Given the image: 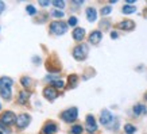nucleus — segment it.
I'll return each instance as SVG.
<instances>
[{"instance_id":"obj_1","label":"nucleus","mask_w":147,"mask_h":134,"mask_svg":"<svg viewBox=\"0 0 147 134\" xmlns=\"http://www.w3.org/2000/svg\"><path fill=\"white\" fill-rule=\"evenodd\" d=\"M12 84H13V80L9 79V77H7V76L0 79V95H1L5 100H9V99H11Z\"/></svg>"},{"instance_id":"obj_2","label":"nucleus","mask_w":147,"mask_h":134,"mask_svg":"<svg viewBox=\"0 0 147 134\" xmlns=\"http://www.w3.org/2000/svg\"><path fill=\"white\" fill-rule=\"evenodd\" d=\"M50 31L55 34V35H62L67 31V24L61 22V20H55L50 24Z\"/></svg>"},{"instance_id":"obj_3","label":"nucleus","mask_w":147,"mask_h":134,"mask_svg":"<svg viewBox=\"0 0 147 134\" xmlns=\"http://www.w3.org/2000/svg\"><path fill=\"white\" fill-rule=\"evenodd\" d=\"M77 116H78V110H77V107L67 108V110H65V111L61 114V118H62L65 122H67V123L74 122L77 119Z\"/></svg>"},{"instance_id":"obj_4","label":"nucleus","mask_w":147,"mask_h":134,"mask_svg":"<svg viewBox=\"0 0 147 134\" xmlns=\"http://www.w3.org/2000/svg\"><path fill=\"white\" fill-rule=\"evenodd\" d=\"M113 121H115V116L112 115L108 110H102L101 115H100V123L102 126H107V127L112 129L113 127Z\"/></svg>"},{"instance_id":"obj_5","label":"nucleus","mask_w":147,"mask_h":134,"mask_svg":"<svg viewBox=\"0 0 147 134\" xmlns=\"http://www.w3.org/2000/svg\"><path fill=\"white\" fill-rule=\"evenodd\" d=\"M86 56H88V46L85 44L78 45V46H76L74 50H73V57L76 58V60H78V61L85 60Z\"/></svg>"},{"instance_id":"obj_6","label":"nucleus","mask_w":147,"mask_h":134,"mask_svg":"<svg viewBox=\"0 0 147 134\" xmlns=\"http://www.w3.org/2000/svg\"><path fill=\"white\" fill-rule=\"evenodd\" d=\"M16 127L18 129H26L27 126L30 125V122H31V118L28 114H22V115H19L16 118Z\"/></svg>"},{"instance_id":"obj_7","label":"nucleus","mask_w":147,"mask_h":134,"mask_svg":"<svg viewBox=\"0 0 147 134\" xmlns=\"http://www.w3.org/2000/svg\"><path fill=\"white\" fill-rule=\"evenodd\" d=\"M15 121H16V116H15V114H13L12 111H5V112L1 114V119H0V122H1L3 125H5V126L12 125Z\"/></svg>"},{"instance_id":"obj_8","label":"nucleus","mask_w":147,"mask_h":134,"mask_svg":"<svg viewBox=\"0 0 147 134\" xmlns=\"http://www.w3.org/2000/svg\"><path fill=\"white\" fill-rule=\"evenodd\" d=\"M97 130V125H96V122H94V118L93 115H88L86 116V131L89 134L94 133Z\"/></svg>"},{"instance_id":"obj_9","label":"nucleus","mask_w":147,"mask_h":134,"mask_svg":"<svg viewBox=\"0 0 147 134\" xmlns=\"http://www.w3.org/2000/svg\"><path fill=\"white\" fill-rule=\"evenodd\" d=\"M58 131V126L54 122H47L45 123L43 129H42V134H54Z\"/></svg>"},{"instance_id":"obj_10","label":"nucleus","mask_w":147,"mask_h":134,"mask_svg":"<svg viewBox=\"0 0 147 134\" xmlns=\"http://www.w3.org/2000/svg\"><path fill=\"white\" fill-rule=\"evenodd\" d=\"M43 95H45V98L47 99V100H50V102H53L54 99H57V96H58L57 91H55V88H53V87H46V88L43 89Z\"/></svg>"},{"instance_id":"obj_11","label":"nucleus","mask_w":147,"mask_h":134,"mask_svg":"<svg viewBox=\"0 0 147 134\" xmlns=\"http://www.w3.org/2000/svg\"><path fill=\"white\" fill-rule=\"evenodd\" d=\"M119 29L121 30H125V31H131V30H134L135 29V22L134 20H131V19H127V20H123L117 24Z\"/></svg>"},{"instance_id":"obj_12","label":"nucleus","mask_w":147,"mask_h":134,"mask_svg":"<svg viewBox=\"0 0 147 134\" xmlns=\"http://www.w3.org/2000/svg\"><path fill=\"white\" fill-rule=\"evenodd\" d=\"M102 38V34L101 31H98V30H96V31H92V34L89 35V42L93 45H97L100 41H101Z\"/></svg>"},{"instance_id":"obj_13","label":"nucleus","mask_w":147,"mask_h":134,"mask_svg":"<svg viewBox=\"0 0 147 134\" xmlns=\"http://www.w3.org/2000/svg\"><path fill=\"white\" fill-rule=\"evenodd\" d=\"M85 37V30L84 29H81V27H77V29H74V31H73V38L76 41H82Z\"/></svg>"},{"instance_id":"obj_14","label":"nucleus","mask_w":147,"mask_h":134,"mask_svg":"<svg viewBox=\"0 0 147 134\" xmlns=\"http://www.w3.org/2000/svg\"><path fill=\"white\" fill-rule=\"evenodd\" d=\"M86 18H88L89 22H94L96 18H97V12H96V10L92 8V7H89V8L86 10Z\"/></svg>"},{"instance_id":"obj_15","label":"nucleus","mask_w":147,"mask_h":134,"mask_svg":"<svg viewBox=\"0 0 147 134\" xmlns=\"http://www.w3.org/2000/svg\"><path fill=\"white\" fill-rule=\"evenodd\" d=\"M30 98V92H27V91H22L20 94H19V98H18V103L20 104H26L27 100Z\"/></svg>"},{"instance_id":"obj_16","label":"nucleus","mask_w":147,"mask_h":134,"mask_svg":"<svg viewBox=\"0 0 147 134\" xmlns=\"http://www.w3.org/2000/svg\"><path fill=\"white\" fill-rule=\"evenodd\" d=\"M134 114L135 115H143V114H147L146 106H143V104H136V106H134Z\"/></svg>"},{"instance_id":"obj_17","label":"nucleus","mask_w":147,"mask_h":134,"mask_svg":"<svg viewBox=\"0 0 147 134\" xmlns=\"http://www.w3.org/2000/svg\"><path fill=\"white\" fill-rule=\"evenodd\" d=\"M78 83V76L77 75H70L69 79H67V85H69V88H74Z\"/></svg>"},{"instance_id":"obj_18","label":"nucleus","mask_w":147,"mask_h":134,"mask_svg":"<svg viewBox=\"0 0 147 134\" xmlns=\"http://www.w3.org/2000/svg\"><path fill=\"white\" fill-rule=\"evenodd\" d=\"M20 83H22V85L24 88H30V87H32V83H34V81H32V79H30V77L24 76L20 79Z\"/></svg>"},{"instance_id":"obj_19","label":"nucleus","mask_w":147,"mask_h":134,"mask_svg":"<svg viewBox=\"0 0 147 134\" xmlns=\"http://www.w3.org/2000/svg\"><path fill=\"white\" fill-rule=\"evenodd\" d=\"M82 126L81 125H74L73 127H71V130H70V133L71 134H81L82 133Z\"/></svg>"},{"instance_id":"obj_20","label":"nucleus","mask_w":147,"mask_h":134,"mask_svg":"<svg viewBox=\"0 0 147 134\" xmlns=\"http://www.w3.org/2000/svg\"><path fill=\"white\" fill-rule=\"evenodd\" d=\"M136 10H135V7H132V5H124L123 7V14H134Z\"/></svg>"},{"instance_id":"obj_21","label":"nucleus","mask_w":147,"mask_h":134,"mask_svg":"<svg viewBox=\"0 0 147 134\" xmlns=\"http://www.w3.org/2000/svg\"><path fill=\"white\" fill-rule=\"evenodd\" d=\"M51 85H53V88H58V89H62L63 88V81L62 80H55L51 83Z\"/></svg>"},{"instance_id":"obj_22","label":"nucleus","mask_w":147,"mask_h":134,"mask_svg":"<svg viewBox=\"0 0 147 134\" xmlns=\"http://www.w3.org/2000/svg\"><path fill=\"white\" fill-rule=\"evenodd\" d=\"M124 131L127 134H134L135 133V126L129 125V123H128V125H125L124 126Z\"/></svg>"},{"instance_id":"obj_23","label":"nucleus","mask_w":147,"mask_h":134,"mask_svg":"<svg viewBox=\"0 0 147 134\" xmlns=\"http://www.w3.org/2000/svg\"><path fill=\"white\" fill-rule=\"evenodd\" d=\"M51 4H53L54 7H57V8H63V7H65V1H62V0H57V1H53Z\"/></svg>"},{"instance_id":"obj_24","label":"nucleus","mask_w":147,"mask_h":134,"mask_svg":"<svg viewBox=\"0 0 147 134\" xmlns=\"http://www.w3.org/2000/svg\"><path fill=\"white\" fill-rule=\"evenodd\" d=\"M26 11H27V14H30V15H35V14H36L35 7H32V5H27Z\"/></svg>"},{"instance_id":"obj_25","label":"nucleus","mask_w":147,"mask_h":134,"mask_svg":"<svg viewBox=\"0 0 147 134\" xmlns=\"http://www.w3.org/2000/svg\"><path fill=\"white\" fill-rule=\"evenodd\" d=\"M77 22H78V20H77L76 16H70V18H69V22H67V24H69V26H76Z\"/></svg>"},{"instance_id":"obj_26","label":"nucleus","mask_w":147,"mask_h":134,"mask_svg":"<svg viewBox=\"0 0 147 134\" xmlns=\"http://www.w3.org/2000/svg\"><path fill=\"white\" fill-rule=\"evenodd\" d=\"M58 75H51V76H46V79L45 80L46 81H51V83H53V81H55V80H58Z\"/></svg>"},{"instance_id":"obj_27","label":"nucleus","mask_w":147,"mask_h":134,"mask_svg":"<svg viewBox=\"0 0 147 134\" xmlns=\"http://www.w3.org/2000/svg\"><path fill=\"white\" fill-rule=\"evenodd\" d=\"M51 15H53L54 18H62L63 12H62V11H53V12H51Z\"/></svg>"},{"instance_id":"obj_28","label":"nucleus","mask_w":147,"mask_h":134,"mask_svg":"<svg viewBox=\"0 0 147 134\" xmlns=\"http://www.w3.org/2000/svg\"><path fill=\"white\" fill-rule=\"evenodd\" d=\"M108 14H111V7H104L101 10V15H108Z\"/></svg>"},{"instance_id":"obj_29","label":"nucleus","mask_w":147,"mask_h":134,"mask_svg":"<svg viewBox=\"0 0 147 134\" xmlns=\"http://www.w3.org/2000/svg\"><path fill=\"white\" fill-rule=\"evenodd\" d=\"M39 4L42 5V7H47V5L50 4V1H39Z\"/></svg>"},{"instance_id":"obj_30","label":"nucleus","mask_w":147,"mask_h":134,"mask_svg":"<svg viewBox=\"0 0 147 134\" xmlns=\"http://www.w3.org/2000/svg\"><path fill=\"white\" fill-rule=\"evenodd\" d=\"M4 8H5V5H4V3H3V1H0V14L3 12V11H4Z\"/></svg>"},{"instance_id":"obj_31","label":"nucleus","mask_w":147,"mask_h":134,"mask_svg":"<svg viewBox=\"0 0 147 134\" xmlns=\"http://www.w3.org/2000/svg\"><path fill=\"white\" fill-rule=\"evenodd\" d=\"M71 4L73 5H82L84 4V1H71Z\"/></svg>"},{"instance_id":"obj_32","label":"nucleus","mask_w":147,"mask_h":134,"mask_svg":"<svg viewBox=\"0 0 147 134\" xmlns=\"http://www.w3.org/2000/svg\"><path fill=\"white\" fill-rule=\"evenodd\" d=\"M32 61H34V63H36V65H38V64L40 63V58L39 57H32Z\"/></svg>"},{"instance_id":"obj_33","label":"nucleus","mask_w":147,"mask_h":134,"mask_svg":"<svg viewBox=\"0 0 147 134\" xmlns=\"http://www.w3.org/2000/svg\"><path fill=\"white\" fill-rule=\"evenodd\" d=\"M111 38L113 39V38H117V33H111Z\"/></svg>"},{"instance_id":"obj_34","label":"nucleus","mask_w":147,"mask_h":134,"mask_svg":"<svg viewBox=\"0 0 147 134\" xmlns=\"http://www.w3.org/2000/svg\"><path fill=\"white\" fill-rule=\"evenodd\" d=\"M3 129H4V126H3V123L0 122V130H3Z\"/></svg>"},{"instance_id":"obj_35","label":"nucleus","mask_w":147,"mask_h":134,"mask_svg":"<svg viewBox=\"0 0 147 134\" xmlns=\"http://www.w3.org/2000/svg\"><path fill=\"white\" fill-rule=\"evenodd\" d=\"M144 99H146V100H147V92H146V94H144Z\"/></svg>"},{"instance_id":"obj_36","label":"nucleus","mask_w":147,"mask_h":134,"mask_svg":"<svg viewBox=\"0 0 147 134\" xmlns=\"http://www.w3.org/2000/svg\"><path fill=\"white\" fill-rule=\"evenodd\" d=\"M0 134H3V133H1V131H0Z\"/></svg>"},{"instance_id":"obj_37","label":"nucleus","mask_w":147,"mask_h":134,"mask_svg":"<svg viewBox=\"0 0 147 134\" xmlns=\"http://www.w3.org/2000/svg\"><path fill=\"white\" fill-rule=\"evenodd\" d=\"M0 107H1V106H0Z\"/></svg>"}]
</instances>
